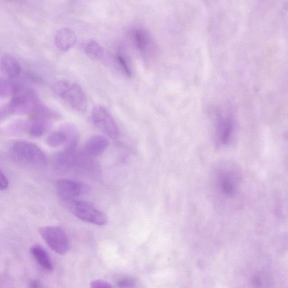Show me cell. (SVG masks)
I'll return each instance as SVG.
<instances>
[{
  "label": "cell",
  "mask_w": 288,
  "mask_h": 288,
  "mask_svg": "<svg viewBox=\"0 0 288 288\" xmlns=\"http://www.w3.org/2000/svg\"><path fill=\"white\" fill-rule=\"evenodd\" d=\"M55 40L59 50L67 52L75 46L77 39L74 30L65 28L58 31Z\"/></svg>",
  "instance_id": "cell-11"
},
{
  "label": "cell",
  "mask_w": 288,
  "mask_h": 288,
  "mask_svg": "<svg viewBox=\"0 0 288 288\" xmlns=\"http://www.w3.org/2000/svg\"><path fill=\"white\" fill-rule=\"evenodd\" d=\"M15 83L12 80L1 76L0 81V93L1 98H6L12 93L15 90Z\"/></svg>",
  "instance_id": "cell-17"
},
{
  "label": "cell",
  "mask_w": 288,
  "mask_h": 288,
  "mask_svg": "<svg viewBox=\"0 0 288 288\" xmlns=\"http://www.w3.org/2000/svg\"><path fill=\"white\" fill-rule=\"evenodd\" d=\"M40 235L51 249L61 255L69 251L70 243L66 232L58 227L48 226L40 228Z\"/></svg>",
  "instance_id": "cell-4"
},
{
  "label": "cell",
  "mask_w": 288,
  "mask_h": 288,
  "mask_svg": "<svg viewBox=\"0 0 288 288\" xmlns=\"http://www.w3.org/2000/svg\"><path fill=\"white\" fill-rule=\"evenodd\" d=\"M56 190L61 200L72 203L77 200L76 198L81 195L84 187L82 183L74 180L61 179L56 183Z\"/></svg>",
  "instance_id": "cell-8"
},
{
  "label": "cell",
  "mask_w": 288,
  "mask_h": 288,
  "mask_svg": "<svg viewBox=\"0 0 288 288\" xmlns=\"http://www.w3.org/2000/svg\"><path fill=\"white\" fill-rule=\"evenodd\" d=\"M220 182L221 189L225 194L230 195L234 192V186L230 177L227 175L223 176Z\"/></svg>",
  "instance_id": "cell-18"
},
{
  "label": "cell",
  "mask_w": 288,
  "mask_h": 288,
  "mask_svg": "<svg viewBox=\"0 0 288 288\" xmlns=\"http://www.w3.org/2000/svg\"><path fill=\"white\" fill-rule=\"evenodd\" d=\"M91 119L95 126L107 136L113 139L119 137L120 131L116 121L105 107L101 106L93 107Z\"/></svg>",
  "instance_id": "cell-6"
},
{
  "label": "cell",
  "mask_w": 288,
  "mask_h": 288,
  "mask_svg": "<svg viewBox=\"0 0 288 288\" xmlns=\"http://www.w3.org/2000/svg\"><path fill=\"white\" fill-rule=\"evenodd\" d=\"M1 69L3 77L13 81L21 73V67L16 59L9 54L3 55L1 58Z\"/></svg>",
  "instance_id": "cell-10"
},
{
  "label": "cell",
  "mask_w": 288,
  "mask_h": 288,
  "mask_svg": "<svg viewBox=\"0 0 288 288\" xmlns=\"http://www.w3.org/2000/svg\"><path fill=\"white\" fill-rule=\"evenodd\" d=\"M9 152L15 160L22 164L36 166H46L48 159L46 154L37 145L26 141H17L10 146Z\"/></svg>",
  "instance_id": "cell-3"
},
{
  "label": "cell",
  "mask_w": 288,
  "mask_h": 288,
  "mask_svg": "<svg viewBox=\"0 0 288 288\" xmlns=\"http://www.w3.org/2000/svg\"><path fill=\"white\" fill-rule=\"evenodd\" d=\"M214 137L218 146L227 144L232 133V122L227 114L218 111L215 113L214 119Z\"/></svg>",
  "instance_id": "cell-7"
},
{
  "label": "cell",
  "mask_w": 288,
  "mask_h": 288,
  "mask_svg": "<svg viewBox=\"0 0 288 288\" xmlns=\"http://www.w3.org/2000/svg\"><path fill=\"white\" fill-rule=\"evenodd\" d=\"M30 252L37 262L39 263L42 268L48 271V272H51L53 270L54 266L50 256L46 250L41 245L39 244L34 245L30 248Z\"/></svg>",
  "instance_id": "cell-12"
},
{
  "label": "cell",
  "mask_w": 288,
  "mask_h": 288,
  "mask_svg": "<svg viewBox=\"0 0 288 288\" xmlns=\"http://www.w3.org/2000/svg\"><path fill=\"white\" fill-rule=\"evenodd\" d=\"M55 95L76 112L85 113L88 109V100L81 87L65 79L54 83Z\"/></svg>",
  "instance_id": "cell-2"
},
{
  "label": "cell",
  "mask_w": 288,
  "mask_h": 288,
  "mask_svg": "<svg viewBox=\"0 0 288 288\" xmlns=\"http://www.w3.org/2000/svg\"><path fill=\"white\" fill-rule=\"evenodd\" d=\"M30 122L26 121L16 120L8 125L5 128V134L9 135H19L29 131Z\"/></svg>",
  "instance_id": "cell-15"
},
{
  "label": "cell",
  "mask_w": 288,
  "mask_h": 288,
  "mask_svg": "<svg viewBox=\"0 0 288 288\" xmlns=\"http://www.w3.org/2000/svg\"><path fill=\"white\" fill-rule=\"evenodd\" d=\"M73 213L79 219L88 223L103 226L107 223V217L102 211L85 201L76 200L71 203Z\"/></svg>",
  "instance_id": "cell-5"
},
{
  "label": "cell",
  "mask_w": 288,
  "mask_h": 288,
  "mask_svg": "<svg viewBox=\"0 0 288 288\" xmlns=\"http://www.w3.org/2000/svg\"><path fill=\"white\" fill-rule=\"evenodd\" d=\"M116 284L119 287L130 288L134 287L135 282L133 279L130 277H123V278L118 279Z\"/></svg>",
  "instance_id": "cell-20"
},
{
  "label": "cell",
  "mask_w": 288,
  "mask_h": 288,
  "mask_svg": "<svg viewBox=\"0 0 288 288\" xmlns=\"http://www.w3.org/2000/svg\"><path fill=\"white\" fill-rule=\"evenodd\" d=\"M40 104L34 90L16 83L10 102L1 109V119L12 115L32 114Z\"/></svg>",
  "instance_id": "cell-1"
},
{
  "label": "cell",
  "mask_w": 288,
  "mask_h": 288,
  "mask_svg": "<svg viewBox=\"0 0 288 288\" xmlns=\"http://www.w3.org/2000/svg\"><path fill=\"white\" fill-rule=\"evenodd\" d=\"M85 53L87 56L93 60H102L104 57V51L103 47L95 41H90L85 47Z\"/></svg>",
  "instance_id": "cell-14"
},
{
  "label": "cell",
  "mask_w": 288,
  "mask_h": 288,
  "mask_svg": "<svg viewBox=\"0 0 288 288\" xmlns=\"http://www.w3.org/2000/svg\"><path fill=\"white\" fill-rule=\"evenodd\" d=\"M9 186L8 180L7 179L6 176L3 174L2 172H1V182H0V189L1 190H5Z\"/></svg>",
  "instance_id": "cell-22"
},
{
  "label": "cell",
  "mask_w": 288,
  "mask_h": 288,
  "mask_svg": "<svg viewBox=\"0 0 288 288\" xmlns=\"http://www.w3.org/2000/svg\"><path fill=\"white\" fill-rule=\"evenodd\" d=\"M91 287L93 288H108L113 286L106 281L102 280H94L91 283Z\"/></svg>",
  "instance_id": "cell-21"
},
{
  "label": "cell",
  "mask_w": 288,
  "mask_h": 288,
  "mask_svg": "<svg viewBox=\"0 0 288 288\" xmlns=\"http://www.w3.org/2000/svg\"><path fill=\"white\" fill-rule=\"evenodd\" d=\"M30 288H40V287H43V286L41 285V284L37 280H32V282H30Z\"/></svg>",
  "instance_id": "cell-23"
},
{
  "label": "cell",
  "mask_w": 288,
  "mask_h": 288,
  "mask_svg": "<svg viewBox=\"0 0 288 288\" xmlns=\"http://www.w3.org/2000/svg\"><path fill=\"white\" fill-rule=\"evenodd\" d=\"M109 144V141L106 137L100 135H93L87 141L85 151L92 157H98L105 152Z\"/></svg>",
  "instance_id": "cell-9"
},
{
  "label": "cell",
  "mask_w": 288,
  "mask_h": 288,
  "mask_svg": "<svg viewBox=\"0 0 288 288\" xmlns=\"http://www.w3.org/2000/svg\"><path fill=\"white\" fill-rule=\"evenodd\" d=\"M50 120L43 119H32L30 122L29 133L31 136L40 137L46 133L50 126Z\"/></svg>",
  "instance_id": "cell-13"
},
{
  "label": "cell",
  "mask_w": 288,
  "mask_h": 288,
  "mask_svg": "<svg viewBox=\"0 0 288 288\" xmlns=\"http://www.w3.org/2000/svg\"><path fill=\"white\" fill-rule=\"evenodd\" d=\"M117 60L124 74L128 77H131L133 75V72H132L130 66L126 59L122 55H118Z\"/></svg>",
  "instance_id": "cell-19"
},
{
  "label": "cell",
  "mask_w": 288,
  "mask_h": 288,
  "mask_svg": "<svg viewBox=\"0 0 288 288\" xmlns=\"http://www.w3.org/2000/svg\"><path fill=\"white\" fill-rule=\"evenodd\" d=\"M68 137L67 135L62 130L51 133L47 138V144L52 148H57L67 144Z\"/></svg>",
  "instance_id": "cell-16"
}]
</instances>
